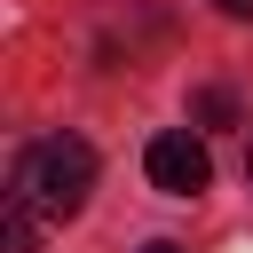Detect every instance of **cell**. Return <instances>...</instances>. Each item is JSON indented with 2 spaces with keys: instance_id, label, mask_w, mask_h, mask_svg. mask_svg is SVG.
<instances>
[{
  "instance_id": "1",
  "label": "cell",
  "mask_w": 253,
  "mask_h": 253,
  "mask_svg": "<svg viewBox=\"0 0 253 253\" xmlns=\"http://www.w3.org/2000/svg\"><path fill=\"white\" fill-rule=\"evenodd\" d=\"M95 190V150L79 134H47L32 150H16V174H8V198L32 206L40 221H71Z\"/></svg>"
},
{
  "instance_id": "2",
  "label": "cell",
  "mask_w": 253,
  "mask_h": 253,
  "mask_svg": "<svg viewBox=\"0 0 253 253\" xmlns=\"http://www.w3.org/2000/svg\"><path fill=\"white\" fill-rule=\"evenodd\" d=\"M142 174H150V190H166V198H198V190L213 182V158H206V142H198L190 126H166V134H150Z\"/></svg>"
},
{
  "instance_id": "3",
  "label": "cell",
  "mask_w": 253,
  "mask_h": 253,
  "mask_svg": "<svg viewBox=\"0 0 253 253\" xmlns=\"http://www.w3.org/2000/svg\"><path fill=\"white\" fill-rule=\"evenodd\" d=\"M40 229H47V221H40L32 206L8 198V237H0V253H40Z\"/></svg>"
},
{
  "instance_id": "4",
  "label": "cell",
  "mask_w": 253,
  "mask_h": 253,
  "mask_svg": "<svg viewBox=\"0 0 253 253\" xmlns=\"http://www.w3.org/2000/svg\"><path fill=\"white\" fill-rule=\"evenodd\" d=\"M198 119H206V126H229V119H237V103H229L221 87H206V95H198Z\"/></svg>"
},
{
  "instance_id": "5",
  "label": "cell",
  "mask_w": 253,
  "mask_h": 253,
  "mask_svg": "<svg viewBox=\"0 0 253 253\" xmlns=\"http://www.w3.org/2000/svg\"><path fill=\"white\" fill-rule=\"evenodd\" d=\"M213 8H221V16H253V0H213Z\"/></svg>"
},
{
  "instance_id": "6",
  "label": "cell",
  "mask_w": 253,
  "mask_h": 253,
  "mask_svg": "<svg viewBox=\"0 0 253 253\" xmlns=\"http://www.w3.org/2000/svg\"><path fill=\"white\" fill-rule=\"evenodd\" d=\"M142 253H182V245H174V237H150V245H142Z\"/></svg>"
},
{
  "instance_id": "7",
  "label": "cell",
  "mask_w": 253,
  "mask_h": 253,
  "mask_svg": "<svg viewBox=\"0 0 253 253\" xmlns=\"http://www.w3.org/2000/svg\"><path fill=\"white\" fill-rule=\"evenodd\" d=\"M245 174H253V150H245Z\"/></svg>"
}]
</instances>
